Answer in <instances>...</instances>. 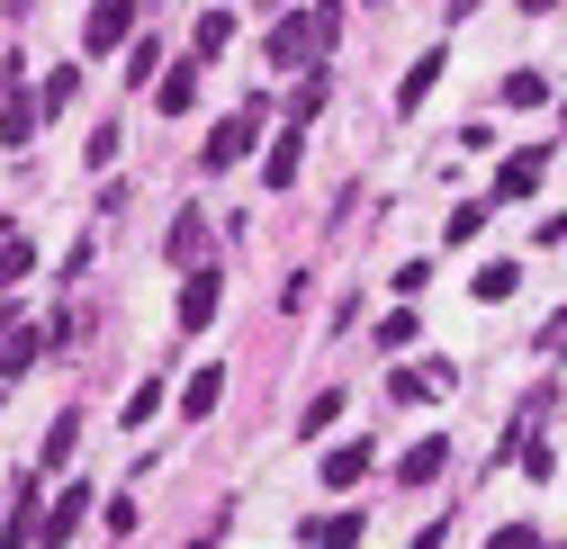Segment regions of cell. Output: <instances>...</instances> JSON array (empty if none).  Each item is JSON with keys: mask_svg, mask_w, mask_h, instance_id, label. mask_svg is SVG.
<instances>
[{"mask_svg": "<svg viewBox=\"0 0 567 549\" xmlns=\"http://www.w3.org/2000/svg\"><path fill=\"white\" fill-rule=\"evenodd\" d=\"M333 37H342V0H316V10H289L261 37V63L270 73H307L316 54H333Z\"/></svg>", "mask_w": 567, "mask_h": 549, "instance_id": "obj_1", "label": "cell"}, {"mask_svg": "<svg viewBox=\"0 0 567 549\" xmlns=\"http://www.w3.org/2000/svg\"><path fill=\"white\" fill-rule=\"evenodd\" d=\"M261 117H270V100H244L226 126H207V145H198V172H235V163L261 145Z\"/></svg>", "mask_w": 567, "mask_h": 549, "instance_id": "obj_2", "label": "cell"}, {"mask_svg": "<svg viewBox=\"0 0 567 549\" xmlns=\"http://www.w3.org/2000/svg\"><path fill=\"white\" fill-rule=\"evenodd\" d=\"M45 117H54V108H45V91H37V82H10V100H0V145H10V154H28Z\"/></svg>", "mask_w": 567, "mask_h": 549, "instance_id": "obj_3", "label": "cell"}, {"mask_svg": "<svg viewBox=\"0 0 567 549\" xmlns=\"http://www.w3.org/2000/svg\"><path fill=\"white\" fill-rule=\"evenodd\" d=\"M135 37V0H91V19H82V54H117Z\"/></svg>", "mask_w": 567, "mask_h": 549, "instance_id": "obj_4", "label": "cell"}, {"mask_svg": "<svg viewBox=\"0 0 567 549\" xmlns=\"http://www.w3.org/2000/svg\"><path fill=\"white\" fill-rule=\"evenodd\" d=\"M217 298H226V280H217V261H198L189 280H181V333H198V324H217Z\"/></svg>", "mask_w": 567, "mask_h": 549, "instance_id": "obj_5", "label": "cell"}, {"mask_svg": "<svg viewBox=\"0 0 567 549\" xmlns=\"http://www.w3.org/2000/svg\"><path fill=\"white\" fill-rule=\"evenodd\" d=\"M442 468H451V442L423 433V442H405V459H396V487H433Z\"/></svg>", "mask_w": 567, "mask_h": 549, "instance_id": "obj_6", "label": "cell"}, {"mask_svg": "<svg viewBox=\"0 0 567 549\" xmlns=\"http://www.w3.org/2000/svg\"><path fill=\"white\" fill-rule=\"evenodd\" d=\"M540 180H549V145H514L505 172H495V189H505V198H532Z\"/></svg>", "mask_w": 567, "mask_h": 549, "instance_id": "obj_7", "label": "cell"}, {"mask_svg": "<svg viewBox=\"0 0 567 549\" xmlns=\"http://www.w3.org/2000/svg\"><path fill=\"white\" fill-rule=\"evenodd\" d=\"M298 163H307V126H279V135H270V154H261V180H270V189H289Z\"/></svg>", "mask_w": 567, "mask_h": 549, "instance_id": "obj_8", "label": "cell"}, {"mask_svg": "<svg viewBox=\"0 0 567 549\" xmlns=\"http://www.w3.org/2000/svg\"><path fill=\"white\" fill-rule=\"evenodd\" d=\"M82 514H91V487H63V496L45 505V540H37V549H63V540L82 531Z\"/></svg>", "mask_w": 567, "mask_h": 549, "instance_id": "obj_9", "label": "cell"}, {"mask_svg": "<svg viewBox=\"0 0 567 549\" xmlns=\"http://www.w3.org/2000/svg\"><path fill=\"white\" fill-rule=\"evenodd\" d=\"M388 387H396V396H451V387H460V370H451V361H414V370H396Z\"/></svg>", "mask_w": 567, "mask_h": 549, "instance_id": "obj_10", "label": "cell"}, {"mask_svg": "<svg viewBox=\"0 0 567 549\" xmlns=\"http://www.w3.org/2000/svg\"><path fill=\"white\" fill-rule=\"evenodd\" d=\"M189 100H198V54H181L172 73H163V91H154V108H163V117H189Z\"/></svg>", "mask_w": 567, "mask_h": 549, "instance_id": "obj_11", "label": "cell"}, {"mask_svg": "<svg viewBox=\"0 0 567 549\" xmlns=\"http://www.w3.org/2000/svg\"><path fill=\"white\" fill-rule=\"evenodd\" d=\"M433 82H442V45H423V54L405 63V82H396V108H423V100H433Z\"/></svg>", "mask_w": 567, "mask_h": 549, "instance_id": "obj_12", "label": "cell"}, {"mask_svg": "<svg viewBox=\"0 0 567 549\" xmlns=\"http://www.w3.org/2000/svg\"><path fill=\"white\" fill-rule=\"evenodd\" d=\"M163 252L181 261V280H189V270L207 261V226H198V208H181V217H172V244H163Z\"/></svg>", "mask_w": 567, "mask_h": 549, "instance_id": "obj_13", "label": "cell"}, {"mask_svg": "<svg viewBox=\"0 0 567 549\" xmlns=\"http://www.w3.org/2000/svg\"><path fill=\"white\" fill-rule=\"evenodd\" d=\"M217 396H226V370H189V387H181V415H189V424H207V415H217Z\"/></svg>", "mask_w": 567, "mask_h": 549, "instance_id": "obj_14", "label": "cell"}, {"mask_svg": "<svg viewBox=\"0 0 567 549\" xmlns=\"http://www.w3.org/2000/svg\"><path fill=\"white\" fill-rule=\"evenodd\" d=\"M37 361H45V324H19V333H10V352H0V379H28Z\"/></svg>", "mask_w": 567, "mask_h": 549, "instance_id": "obj_15", "label": "cell"}, {"mask_svg": "<svg viewBox=\"0 0 567 549\" xmlns=\"http://www.w3.org/2000/svg\"><path fill=\"white\" fill-rule=\"evenodd\" d=\"M333 424H342V387H316V396L298 405V433H307V442H324Z\"/></svg>", "mask_w": 567, "mask_h": 549, "instance_id": "obj_16", "label": "cell"}, {"mask_svg": "<svg viewBox=\"0 0 567 549\" xmlns=\"http://www.w3.org/2000/svg\"><path fill=\"white\" fill-rule=\"evenodd\" d=\"M37 270V235H0V289H19Z\"/></svg>", "mask_w": 567, "mask_h": 549, "instance_id": "obj_17", "label": "cell"}, {"mask_svg": "<svg viewBox=\"0 0 567 549\" xmlns=\"http://www.w3.org/2000/svg\"><path fill=\"white\" fill-rule=\"evenodd\" d=\"M361 468H370V450H361V442L324 450V487H361Z\"/></svg>", "mask_w": 567, "mask_h": 549, "instance_id": "obj_18", "label": "cell"}, {"mask_svg": "<svg viewBox=\"0 0 567 549\" xmlns=\"http://www.w3.org/2000/svg\"><path fill=\"white\" fill-rule=\"evenodd\" d=\"M226 37H235V10H207L198 37H189V54H198V63H207V54H226Z\"/></svg>", "mask_w": 567, "mask_h": 549, "instance_id": "obj_19", "label": "cell"}, {"mask_svg": "<svg viewBox=\"0 0 567 549\" xmlns=\"http://www.w3.org/2000/svg\"><path fill=\"white\" fill-rule=\"evenodd\" d=\"M73 442H82V415H54V433H45V468L73 459ZM45 468H37V477H45Z\"/></svg>", "mask_w": 567, "mask_h": 549, "instance_id": "obj_20", "label": "cell"}, {"mask_svg": "<svg viewBox=\"0 0 567 549\" xmlns=\"http://www.w3.org/2000/svg\"><path fill=\"white\" fill-rule=\"evenodd\" d=\"M514 289H523V270H514V261H486V270H477V298H486V307H495V298H514Z\"/></svg>", "mask_w": 567, "mask_h": 549, "instance_id": "obj_21", "label": "cell"}, {"mask_svg": "<svg viewBox=\"0 0 567 549\" xmlns=\"http://www.w3.org/2000/svg\"><path fill=\"white\" fill-rule=\"evenodd\" d=\"M505 108H549V82L540 73H505Z\"/></svg>", "mask_w": 567, "mask_h": 549, "instance_id": "obj_22", "label": "cell"}, {"mask_svg": "<svg viewBox=\"0 0 567 549\" xmlns=\"http://www.w3.org/2000/svg\"><path fill=\"white\" fill-rule=\"evenodd\" d=\"M486 235V198H460V208H451V244H477Z\"/></svg>", "mask_w": 567, "mask_h": 549, "instance_id": "obj_23", "label": "cell"}, {"mask_svg": "<svg viewBox=\"0 0 567 549\" xmlns=\"http://www.w3.org/2000/svg\"><path fill=\"white\" fill-rule=\"evenodd\" d=\"M37 91H45V108H63V100H73V91H82V63H54V73H45Z\"/></svg>", "mask_w": 567, "mask_h": 549, "instance_id": "obj_24", "label": "cell"}, {"mask_svg": "<svg viewBox=\"0 0 567 549\" xmlns=\"http://www.w3.org/2000/svg\"><path fill=\"white\" fill-rule=\"evenodd\" d=\"M414 333H423V315H414V307H396V315L379 324V342H388V352H405V342H414Z\"/></svg>", "mask_w": 567, "mask_h": 549, "instance_id": "obj_25", "label": "cell"}, {"mask_svg": "<svg viewBox=\"0 0 567 549\" xmlns=\"http://www.w3.org/2000/svg\"><path fill=\"white\" fill-rule=\"evenodd\" d=\"M486 549H549V531H540V522H505Z\"/></svg>", "mask_w": 567, "mask_h": 549, "instance_id": "obj_26", "label": "cell"}, {"mask_svg": "<svg viewBox=\"0 0 567 549\" xmlns=\"http://www.w3.org/2000/svg\"><path fill=\"white\" fill-rule=\"evenodd\" d=\"M163 73V45L154 37H135V54H126V82H154Z\"/></svg>", "mask_w": 567, "mask_h": 549, "instance_id": "obj_27", "label": "cell"}, {"mask_svg": "<svg viewBox=\"0 0 567 549\" xmlns=\"http://www.w3.org/2000/svg\"><path fill=\"white\" fill-rule=\"evenodd\" d=\"M316 540H324V549H361V514H333Z\"/></svg>", "mask_w": 567, "mask_h": 549, "instance_id": "obj_28", "label": "cell"}, {"mask_svg": "<svg viewBox=\"0 0 567 549\" xmlns=\"http://www.w3.org/2000/svg\"><path fill=\"white\" fill-rule=\"evenodd\" d=\"M316 108H324V82H298V91H289V126H307Z\"/></svg>", "mask_w": 567, "mask_h": 549, "instance_id": "obj_29", "label": "cell"}, {"mask_svg": "<svg viewBox=\"0 0 567 549\" xmlns=\"http://www.w3.org/2000/svg\"><path fill=\"white\" fill-rule=\"evenodd\" d=\"M117 145H126V135H117V117H100V126H91V163H117Z\"/></svg>", "mask_w": 567, "mask_h": 549, "instance_id": "obj_30", "label": "cell"}, {"mask_svg": "<svg viewBox=\"0 0 567 549\" xmlns=\"http://www.w3.org/2000/svg\"><path fill=\"white\" fill-rule=\"evenodd\" d=\"M10 333H19V307H10V298H0V352H10Z\"/></svg>", "mask_w": 567, "mask_h": 549, "instance_id": "obj_31", "label": "cell"}, {"mask_svg": "<svg viewBox=\"0 0 567 549\" xmlns=\"http://www.w3.org/2000/svg\"><path fill=\"white\" fill-rule=\"evenodd\" d=\"M514 10H523V19H549V10H558V0H514Z\"/></svg>", "mask_w": 567, "mask_h": 549, "instance_id": "obj_32", "label": "cell"}, {"mask_svg": "<svg viewBox=\"0 0 567 549\" xmlns=\"http://www.w3.org/2000/svg\"><path fill=\"white\" fill-rule=\"evenodd\" d=\"M10 10H37V0H10Z\"/></svg>", "mask_w": 567, "mask_h": 549, "instance_id": "obj_33", "label": "cell"}]
</instances>
